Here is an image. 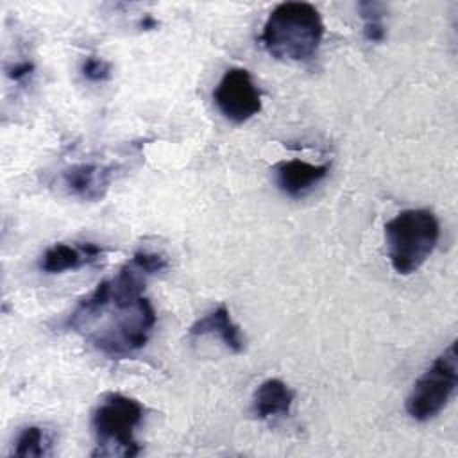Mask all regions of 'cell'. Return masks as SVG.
Masks as SVG:
<instances>
[{
	"label": "cell",
	"instance_id": "cell-12",
	"mask_svg": "<svg viewBox=\"0 0 458 458\" xmlns=\"http://www.w3.org/2000/svg\"><path fill=\"white\" fill-rule=\"evenodd\" d=\"M358 13L363 20V38L370 43H381L386 36V29H385L386 5L383 2L365 0L358 4Z\"/></svg>",
	"mask_w": 458,
	"mask_h": 458
},
{
	"label": "cell",
	"instance_id": "cell-1",
	"mask_svg": "<svg viewBox=\"0 0 458 458\" xmlns=\"http://www.w3.org/2000/svg\"><path fill=\"white\" fill-rule=\"evenodd\" d=\"M324 38V21L308 2H283L265 20L259 41L279 61H308Z\"/></svg>",
	"mask_w": 458,
	"mask_h": 458
},
{
	"label": "cell",
	"instance_id": "cell-10",
	"mask_svg": "<svg viewBox=\"0 0 458 458\" xmlns=\"http://www.w3.org/2000/svg\"><path fill=\"white\" fill-rule=\"evenodd\" d=\"M293 397V390L283 379H265L252 395V413L261 420L286 417L292 410Z\"/></svg>",
	"mask_w": 458,
	"mask_h": 458
},
{
	"label": "cell",
	"instance_id": "cell-9",
	"mask_svg": "<svg viewBox=\"0 0 458 458\" xmlns=\"http://www.w3.org/2000/svg\"><path fill=\"white\" fill-rule=\"evenodd\" d=\"M102 256V247L91 242L77 245L54 243L39 258V270L47 274H61L64 270H75L88 263H93Z\"/></svg>",
	"mask_w": 458,
	"mask_h": 458
},
{
	"label": "cell",
	"instance_id": "cell-4",
	"mask_svg": "<svg viewBox=\"0 0 458 458\" xmlns=\"http://www.w3.org/2000/svg\"><path fill=\"white\" fill-rule=\"evenodd\" d=\"M458 383V352L453 340L419 376L406 399V411L413 420L437 417L449 403Z\"/></svg>",
	"mask_w": 458,
	"mask_h": 458
},
{
	"label": "cell",
	"instance_id": "cell-8",
	"mask_svg": "<svg viewBox=\"0 0 458 458\" xmlns=\"http://www.w3.org/2000/svg\"><path fill=\"white\" fill-rule=\"evenodd\" d=\"M274 172L276 182L283 193L288 197H302L329 174V165H313L302 159H290L277 163Z\"/></svg>",
	"mask_w": 458,
	"mask_h": 458
},
{
	"label": "cell",
	"instance_id": "cell-16",
	"mask_svg": "<svg viewBox=\"0 0 458 458\" xmlns=\"http://www.w3.org/2000/svg\"><path fill=\"white\" fill-rule=\"evenodd\" d=\"M34 72V63L32 61H20V63H14L13 66L7 68V77L11 81H16V82H21L23 79H27L30 73Z\"/></svg>",
	"mask_w": 458,
	"mask_h": 458
},
{
	"label": "cell",
	"instance_id": "cell-13",
	"mask_svg": "<svg viewBox=\"0 0 458 458\" xmlns=\"http://www.w3.org/2000/svg\"><path fill=\"white\" fill-rule=\"evenodd\" d=\"M50 445V438L47 437L45 429L39 426H27L20 431L14 447H13V456L18 458H39L45 456L48 451L47 447Z\"/></svg>",
	"mask_w": 458,
	"mask_h": 458
},
{
	"label": "cell",
	"instance_id": "cell-5",
	"mask_svg": "<svg viewBox=\"0 0 458 458\" xmlns=\"http://www.w3.org/2000/svg\"><path fill=\"white\" fill-rule=\"evenodd\" d=\"M116 317L102 331L91 335L93 345L107 356H127L148 342L156 326V311L147 297L116 310Z\"/></svg>",
	"mask_w": 458,
	"mask_h": 458
},
{
	"label": "cell",
	"instance_id": "cell-7",
	"mask_svg": "<svg viewBox=\"0 0 458 458\" xmlns=\"http://www.w3.org/2000/svg\"><path fill=\"white\" fill-rule=\"evenodd\" d=\"M114 168L100 163H77L59 174L64 191L82 200H98L106 195Z\"/></svg>",
	"mask_w": 458,
	"mask_h": 458
},
{
	"label": "cell",
	"instance_id": "cell-15",
	"mask_svg": "<svg viewBox=\"0 0 458 458\" xmlns=\"http://www.w3.org/2000/svg\"><path fill=\"white\" fill-rule=\"evenodd\" d=\"M138 267H141L148 276L159 274L168 268V261L163 254L157 252H148V250H138L131 258Z\"/></svg>",
	"mask_w": 458,
	"mask_h": 458
},
{
	"label": "cell",
	"instance_id": "cell-17",
	"mask_svg": "<svg viewBox=\"0 0 458 458\" xmlns=\"http://www.w3.org/2000/svg\"><path fill=\"white\" fill-rule=\"evenodd\" d=\"M140 27H141L143 30H150V29H156V27H157V21H156L150 14H147V16H143V20L140 21Z\"/></svg>",
	"mask_w": 458,
	"mask_h": 458
},
{
	"label": "cell",
	"instance_id": "cell-14",
	"mask_svg": "<svg viewBox=\"0 0 458 458\" xmlns=\"http://www.w3.org/2000/svg\"><path fill=\"white\" fill-rule=\"evenodd\" d=\"M81 72L84 79H88L89 82H104L111 77V64L106 59L89 55L84 59Z\"/></svg>",
	"mask_w": 458,
	"mask_h": 458
},
{
	"label": "cell",
	"instance_id": "cell-3",
	"mask_svg": "<svg viewBox=\"0 0 458 458\" xmlns=\"http://www.w3.org/2000/svg\"><path fill=\"white\" fill-rule=\"evenodd\" d=\"M145 415L143 406L134 397L120 392L106 394L91 413V429L97 440V449L91 456L122 454L132 458L141 447L134 438V429Z\"/></svg>",
	"mask_w": 458,
	"mask_h": 458
},
{
	"label": "cell",
	"instance_id": "cell-6",
	"mask_svg": "<svg viewBox=\"0 0 458 458\" xmlns=\"http://www.w3.org/2000/svg\"><path fill=\"white\" fill-rule=\"evenodd\" d=\"M218 111L233 123H243L261 111V93L245 68H229L213 89Z\"/></svg>",
	"mask_w": 458,
	"mask_h": 458
},
{
	"label": "cell",
	"instance_id": "cell-2",
	"mask_svg": "<svg viewBox=\"0 0 458 458\" xmlns=\"http://www.w3.org/2000/svg\"><path fill=\"white\" fill-rule=\"evenodd\" d=\"M440 224L424 208L403 209L385 224V243L392 268L401 276L417 272L435 250Z\"/></svg>",
	"mask_w": 458,
	"mask_h": 458
},
{
	"label": "cell",
	"instance_id": "cell-11",
	"mask_svg": "<svg viewBox=\"0 0 458 458\" xmlns=\"http://www.w3.org/2000/svg\"><path fill=\"white\" fill-rule=\"evenodd\" d=\"M190 335L191 336H206V335H216L227 349L233 352H242L245 349V340L242 336L240 327L233 322L231 313L227 306H218L202 318H197L190 326Z\"/></svg>",
	"mask_w": 458,
	"mask_h": 458
}]
</instances>
